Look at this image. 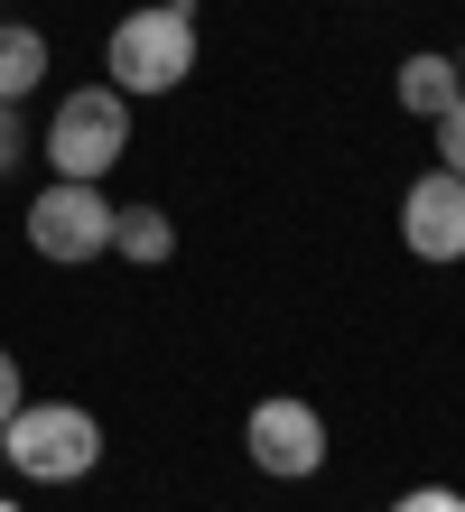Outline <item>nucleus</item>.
Segmentation results:
<instances>
[{"label": "nucleus", "mask_w": 465, "mask_h": 512, "mask_svg": "<svg viewBox=\"0 0 465 512\" xmlns=\"http://www.w3.org/2000/svg\"><path fill=\"white\" fill-rule=\"evenodd\" d=\"M196 75V0H149V10L112 19L103 38V84L121 103H149V94H177Z\"/></svg>", "instance_id": "1"}, {"label": "nucleus", "mask_w": 465, "mask_h": 512, "mask_svg": "<svg viewBox=\"0 0 465 512\" xmlns=\"http://www.w3.org/2000/svg\"><path fill=\"white\" fill-rule=\"evenodd\" d=\"M0 457H10L28 485H84L103 466V419L84 401H19V419L0 429Z\"/></svg>", "instance_id": "2"}, {"label": "nucleus", "mask_w": 465, "mask_h": 512, "mask_svg": "<svg viewBox=\"0 0 465 512\" xmlns=\"http://www.w3.org/2000/svg\"><path fill=\"white\" fill-rule=\"evenodd\" d=\"M38 149H47V168H56V177H84V187H103V177L131 159V103H121L112 84H75V94H56Z\"/></svg>", "instance_id": "3"}, {"label": "nucleus", "mask_w": 465, "mask_h": 512, "mask_svg": "<svg viewBox=\"0 0 465 512\" xmlns=\"http://www.w3.org/2000/svg\"><path fill=\"white\" fill-rule=\"evenodd\" d=\"M28 252L75 270V261H103L112 252V196L84 187V177H47L38 196H28Z\"/></svg>", "instance_id": "4"}, {"label": "nucleus", "mask_w": 465, "mask_h": 512, "mask_svg": "<svg viewBox=\"0 0 465 512\" xmlns=\"http://www.w3.org/2000/svg\"><path fill=\"white\" fill-rule=\"evenodd\" d=\"M242 457H252L261 475H279V485H307V475L326 466V410L298 401V391L252 401V419H242Z\"/></svg>", "instance_id": "5"}, {"label": "nucleus", "mask_w": 465, "mask_h": 512, "mask_svg": "<svg viewBox=\"0 0 465 512\" xmlns=\"http://www.w3.org/2000/svg\"><path fill=\"white\" fill-rule=\"evenodd\" d=\"M400 252H410V261H428V270L465 261V177L419 168L410 187H400Z\"/></svg>", "instance_id": "6"}, {"label": "nucleus", "mask_w": 465, "mask_h": 512, "mask_svg": "<svg viewBox=\"0 0 465 512\" xmlns=\"http://www.w3.org/2000/svg\"><path fill=\"white\" fill-rule=\"evenodd\" d=\"M391 94H400V112L410 122H438V112L465 94V75H456V56H438V47H419V56H400V75H391Z\"/></svg>", "instance_id": "7"}, {"label": "nucleus", "mask_w": 465, "mask_h": 512, "mask_svg": "<svg viewBox=\"0 0 465 512\" xmlns=\"http://www.w3.org/2000/svg\"><path fill=\"white\" fill-rule=\"evenodd\" d=\"M47 75H56V47H47V28H28V19H0V103H28Z\"/></svg>", "instance_id": "8"}, {"label": "nucleus", "mask_w": 465, "mask_h": 512, "mask_svg": "<svg viewBox=\"0 0 465 512\" xmlns=\"http://www.w3.org/2000/svg\"><path fill=\"white\" fill-rule=\"evenodd\" d=\"M112 252H121V261H140V270H168V261H177V224H168V205H112Z\"/></svg>", "instance_id": "9"}, {"label": "nucleus", "mask_w": 465, "mask_h": 512, "mask_svg": "<svg viewBox=\"0 0 465 512\" xmlns=\"http://www.w3.org/2000/svg\"><path fill=\"white\" fill-rule=\"evenodd\" d=\"M428 131H438V168H447V177H465V94H456Z\"/></svg>", "instance_id": "10"}, {"label": "nucleus", "mask_w": 465, "mask_h": 512, "mask_svg": "<svg viewBox=\"0 0 465 512\" xmlns=\"http://www.w3.org/2000/svg\"><path fill=\"white\" fill-rule=\"evenodd\" d=\"M28 149H38V140H28V112H19V103H0V177H10Z\"/></svg>", "instance_id": "11"}, {"label": "nucleus", "mask_w": 465, "mask_h": 512, "mask_svg": "<svg viewBox=\"0 0 465 512\" xmlns=\"http://www.w3.org/2000/svg\"><path fill=\"white\" fill-rule=\"evenodd\" d=\"M391 512H465L456 485H410V494H391Z\"/></svg>", "instance_id": "12"}, {"label": "nucleus", "mask_w": 465, "mask_h": 512, "mask_svg": "<svg viewBox=\"0 0 465 512\" xmlns=\"http://www.w3.org/2000/svg\"><path fill=\"white\" fill-rule=\"evenodd\" d=\"M19 401H28V373H19V354L0 345V429H10V419H19Z\"/></svg>", "instance_id": "13"}, {"label": "nucleus", "mask_w": 465, "mask_h": 512, "mask_svg": "<svg viewBox=\"0 0 465 512\" xmlns=\"http://www.w3.org/2000/svg\"><path fill=\"white\" fill-rule=\"evenodd\" d=\"M0 512H28V503H10V494H0Z\"/></svg>", "instance_id": "14"}, {"label": "nucleus", "mask_w": 465, "mask_h": 512, "mask_svg": "<svg viewBox=\"0 0 465 512\" xmlns=\"http://www.w3.org/2000/svg\"><path fill=\"white\" fill-rule=\"evenodd\" d=\"M456 75H465V47H456Z\"/></svg>", "instance_id": "15"}]
</instances>
